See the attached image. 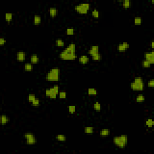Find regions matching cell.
Instances as JSON below:
<instances>
[{
  "mask_svg": "<svg viewBox=\"0 0 154 154\" xmlns=\"http://www.w3.org/2000/svg\"><path fill=\"white\" fill-rule=\"evenodd\" d=\"M31 104H32V105L33 107H37V106L39 105L40 104H41V101H40L39 99H38V98H36L34 99V101H33L31 102Z\"/></svg>",
  "mask_w": 154,
  "mask_h": 154,
  "instance_id": "obj_35",
  "label": "cell"
},
{
  "mask_svg": "<svg viewBox=\"0 0 154 154\" xmlns=\"http://www.w3.org/2000/svg\"><path fill=\"white\" fill-rule=\"evenodd\" d=\"M129 48V44L127 42H123L122 43H120L118 45L117 49L118 51L120 52H125L127 50H128Z\"/></svg>",
  "mask_w": 154,
  "mask_h": 154,
  "instance_id": "obj_8",
  "label": "cell"
},
{
  "mask_svg": "<svg viewBox=\"0 0 154 154\" xmlns=\"http://www.w3.org/2000/svg\"><path fill=\"white\" fill-rule=\"evenodd\" d=\"M59 91L60 90H59V85L54 84L52 87L46 89L45 95L50 99H55L59 94Z\"/></svg>",
  "mask_w": 154,
  "mask_h": 154,
  "instance_id": "obj_5",
  "label": "cell"
},
{
  "mask_svg": "<svg viewBox=\"0 0 154 154\" xmlns=\"http://www.w3.org/2000/svg\"><path fill=\"white\" fill-rule=\"evenodd\" d=\"M130 88L133 91H142L144 89L143 80L141 77H137L131 82Z\"/></svg>",
  "mask_w": 154,
  "mask_h": 154,
  "instance_id": "obj_4",
  "label": "cell"
},
{
  "mask_svg": "<svg viewBox=\"0 0 154 154\" xmlns=\"http://www.w3.org/2000/svg\"><path fill=\"white\" fill-rule=\"evenodd\" d=\"M10 121V119L8 118V116L5 114H2L1 116V123L3 125H6L7 123H8Z\"/></svg>",
  "mask_w": 154,
  "mask_h": 154,
  "instance_id": "obj_17",
  "label": "cell"
},
{
  "mask_svg": "<svg viewBox=\"0 0 154 154\" xmlns=\"http://www.w3.org/2000/svg\"><path fill=\"white\" fill-rule=\"evenodd\" d=\"M90 7V4L89 3H81L78 5H76L74 7L75 12L80 14H87Z\"/></svg>",
  "mask_w": 154,
  "mask_h": 154,
  "instance_id": "obj_6",
  "label": "cell"
},
{
  "mask_svg": "<svg viewBox=\"0 0 154 154\" xmlns=\"http://www.w3.org/2000/svg\"><path fill=\"white\" fill-rule=\"evenodd\" d=\"M33 64L32 63H27L24 64V68L25 71H27V72H31L33 70Z\"/></svg>",
  "mask_w": 154,
  "mask_h": 154,
  "instance_id": "obj_18",
  "label": "cell"
},
{
  "mask_svg": "<svg viewBox=\"0 0 154 154\" xmlns=\"http://www.w3.org/2000/svg\"><path fill=\"white\" fill-rule=\"evenodd\" d=\"M136 102H138V103H141V102H143L144 101H145V97L144 96V95L141 94H138V95L137 96L136 98Z\"/></svg>",
  "mask_w": 154,
  "mask_h": 154,
  "instance_id": "obj_21",
  "label": "cell"
},
{
  "mask_svg": "<svg viewBox=\"0 0 154 154\" xmlns=\"http://www.w3.org/2000/svg\"><path fill=\"white\" fill-rule=\"evenodd\" d=\"M58 95H59V98H60V99H65L66 98L67 94L65 91H60Z\"/></svg>",
  "mask_w": 154,
  "mask_h": 154,
  "instance_id": "obj_36",
  "label": "cell"
},
{
  "mask_svg": "<svg viewBox=\"0 0 154 154\" xmlns=\"http://www.w3.org/2000/svg\"><path fill=\"white\" fill-rule=\"evenodd\" d=\"M55 44L57 47H63L64 45V42L61 39H57L55 41Z\"/></svg>",
  "mask_w": 154,
  "mask_h": 154,
  "instance_id": "obj_32",
  "label": "cell"
},
{
  "mask_svg": "<svg viewBox=\"0 0 154 154\" xmlns=\"http://www.w3.org/2000/svg\"><path fill=\"white\" fill-rule=\"evenodd\" d=\"M60 78V69L59 68H52L46 73L45 79L48 81H58Z\"/></svg>",
  "mask_w": 154,
  "mask_h": 154,
  "instance_id": "obj_2",
  "label": "cell"
},
{
  "mask_svg": "<svg viewBox=\"0 0 154 154\" xmlns=\"http://www.w3.org/2000/svg\"><path fill=\"white\" fill-rule=\"evenodd\" d=\"M148 86L149 87H154V79H151V80H149L148 82Z\"/></svg>",
  "mask_w": 154,
  "mask_h": 154,
  "instance_id": "obj_37",
  "label": "cell"
},
{
  "mask_svg": "<svg viewBox=\"0 0 154 154\" xmlns=\"http://www.w3.org/2000/svg\"><path fill=\"white\" fill-rule=\"evenodd\" d=\"M13 19V14L12 13H6L5 15V21L7 22H10Z\"/></svg>",
  "mask_w": 154,
  "mask_h": 154,
  "instance_id": "obj_27",
  "label": "cell"
},
{
  "mask_svg": "<svg viewBox=\"0 0 154 154\" xmlns=\"http://www.w3.org/2000/svg\"><path fill=\"white\" fill-rule=\"evenodd\" d=\"M154 125V122L152 119L151 118H149L146 120V125L148 128H152L153 126Z\"/></svg>",
  "mask_w": 154,
  "mask_h": 154,
  "instance_id": "obj_24",
  "label": "cell"
},
{
  "mask_svg": "<svg viewBox=\"0 0 154 154\" xmlns=\"http://www.w3.org/2000/svg\"><path fill=\"white\" fill-rule=\"evenodd\" d=\"M131 1L129 0H124L122 2V6L124 9H128L131 6Z\"/></svg>",
  "mask_w": 154,
  "mask_h": 154,
  "instance_id": "obj_20",
  "label": "cell"
},
{
  "mask_svg": "<svg viewBox=\"0 0 154 154\" xmlns=\"http://www.w3.org/2000/svg\"><path fill=\"white\" fill-rule=\"evenodd\" d=\"M57 9L56 7H50L49 9V13H50V16L51 18H55L56 17L57 15Z\"/></svg>",
  "mask_w": 154,
  "mask_h": 154,
  "instance_id": "obj_15",
  "label": "cell"
},
{
  "mask_svg": "<svg viewBox=\"0 0 154 154\" xmlns=\"http://www.w3.org/2000/svg\"><path fill=\"white\" fill-rule=\"evenodd\" d=\"M36 98V97L35 95L33 94V93H30V94H29L28 95V97H27L28 101L31 103L32 101H34Z\"/></svg>",
  "mask_w": 154,
  "mask_h": 154,
  "instance_id": "obj_34",
  "label": "cell"
},
{
  "mask_svg": "<svg viewBox=\"0 0 154 154\" xmlns=\"http://www.w3.org/2000/svg\"><path fill=\"white\" fill-rule=\"evenodd\" d=\"M90 61V58L86 55H80L78 58V61L80 64H87Z\"/></svg>",
  "mask_w": 154,
  "mask_h": 154,
  "instance_id": "obj_12",
  "label": "cell"
},
{
  "mask_svg": "<svg viewBox=\"0 0 154 154\" xmlns=\"http://www.w3.org/2000/svg\"><path fill=\"white\" fill-rule=\"evenodd\" d=\"M24 137L26 140V143L28 145H35L37 143V138L34 134L32 132H25L24 134Z\"/></svg>",
  "mask_w": 154,
  "mask_h": 154,
  "instance_id": "obj_7",
  "label": "cell"
},
{
  "mask_svg": "<svg viewBox=\"0 0 154 154\" xmlns=\"http://www.w3.org/2000/svg\"><path fill=\"white\" fill-rule=\"evenodd\" d=\"M84 131L86 134H92L94 131V128L92 127H86L84 129Z\"/></svg>",
  "mask_w": 154,
  "mask_h": 154,
  "instance_id": "obj_26",
  "label": "cell"
},
{
  "mask_svg": "<svg viewBox=\"0 0 154 154\" xmlns=\"http://www.w3.org/2000/svg\"><path fill=\"white\" fill-rule=\"evenodd\" d=\"M26 59V53L23 51H20L16 53V60L22 62Z\"/></svg>",
  "mask_w": 154,
  "mask_h": 154,
  "instance_id": "obj_10",
  "label": "cell"
},
{
  "mask_svg": "<svg viewBox=\"0 0 154 154\" xmlns=\"http://www.w3.org/2000/svg\"><path fill=\"white\" fill-rule=\"evenodd\" d=\"M145 60H147L151 64L154 63V51H149V52H146L145 54Z\"/></svg>",
  "mask_w": 154,
  "mask_h": 154,
  "instance_id": "obj_9",
  "label": "cell"
},
{
  "mask_svg": "<svg viewBox=\"0 0 154 154\" xmlns=\"http://www.w3.org/2000/svg\"><path fill=\"white\" fill-rule=\"evenodd\" d=\"M110 129L109 128H103L101 129L99 132V135L102 137H108L110 134Z\"/></svg>",
  "mask_w": 154,
  "mask_h": 154,
  "instance_id": "obj_13",
  "label": "cell"
},
{
  "mask_svg": "<svg viewBox=\"0 0 154 154\" xmlns=\"http://www.w3.org/2000/svg\"><path fill=\"white\" fill-rule=\"evenodd\" d=\"M42 22V18L40 15L36 14L34 15V18H33V24L34 25H39L41 24Z\"/></svg>",
  "mask_w": 154,
  "mask_h": 154,
  "instance_id": "obj_16",
  "label": "cell"
},
{
  "mask_svg": "<svg viewBox=\"0 0 154 154\" xmlns=\"http://www.w3.org/2000/svg\"><path fill=\"white\" fill-rule=\"evenodd\" d=\"M99 47L98 45H93L91 46L90 48L88 51V54L90 56L94 55L95 54L99 52Z\"/></svg>",
  "mask_w": 154,
  "mask_h": 154,
  "instance_id": "obj_11",
  "label": "cell"
},
{
  "mask_svg": "<svg viewBox=\"0 0 154 154\" xmlns=\"http://www.w3.org/2000/svg\"><path fill=\"white\" fill-rule=\"evenodd\" d=\"M55 139L59 141H65L66 140V137L63 134H57L55 136Z\"/></svg>",
  "mask_w": 154,
  "mask_h": 154,
  "instance_id": "obj_23",
  "label": "cell"
},
{
  "mask_svg": "<svg viewBox=\"0 0 154 154\" xmlns=\"http://www.w3.org/2000/svg\"><path fill=\"white\" fill-rule=\"evenodd\" d=\"M76 110H77V107L74 105H69V107H68V111H69V113H75L76 112Z\"/></svg>",
  "mask_w": 154,
  "mask_h": 154,
  "instance_id": "obj_31",
  "label": "cell"
},
{
  "mask_svg": "<svg viewBox=\"0 0 154 154\" xmlns=\"http://www.w3.org/2000/svg\"><path fill=\"white\" fill-rule=\"evenodd\" d=\"M91 59H92L93 61H101V60H102V54H101V53H99V52L95 54H94V55H91Z\"/></svg>",
  "mask_w": 154,
  "mask_h": 154,
  "instance_id": "obj_19",
  "label": "cell"
},
{
  "mask_svg": "<svg viewBox=\"0 0 154 154\" xmlns=\"http://www.w3.org/2000/svg\"><path fill=\"white\" fill-rule=\"evenodd\" d=\"M93 109L96 111H100L101 110V104H100V102L96 101V102H95L93 104Z\"/></svg>",
  "mask_w": 154,
  "mask_h": 154,
  "instance_id": "obj_25",
  "label": "cell"
},
{
  "mask_svg": "<svg viewBox=\"0 0 154 154\" xmlns=\"http://www.w3.org/2000/svg\"><path fill=\"white\" fill-rule=\"evenodd\" d=\"M91 15H92V16H93L94 18H98L99 17V11H98L96 9H95L93 10L92 12H91Z\"/></svg>",
  "mask_w": 154,
  "mask_h": 154,
  "instance_id": "obj_33",
  "label": "cell"
},
{
  "mask_svg": "<svg viewBox=\"0 0 154 154\" xmlns=\"http://www.w3.org/2000/svg\"><path fill=\"white\" fill-rule=\"evenodd\" d=\"M113 142L119 148L123 149L128 145V136L124 134L119 136H115L113 138Z\"/></svg>",
  "mask_w": 154,
  "mask_h": 154,
  "instance_id": "obj_3",
  "label": "cell"
},
{
  "mask_svg": "<svg viewBox=\"0 0 154 154\" xmlns=\"http://www.w3.org/2000/svg\"><path fill=\"white\" fill-rule=\"evenodd\" d=\"M59 57L62 60H75L77 59L76 45L71 43L59 54Z\"/></svg>",
  "mask_w": 154,
  "mask_h": 154,
  "instance_id": "obj_1",
  "label": "cell"
},
{
  "mask_svg": "<svg viewBox=\"0 0 154 154\" xmlns=\"http://www.w3.org/2000/svg\"><path fill=\"white\" fill-rule=\"evenodd\" d=\"M39 61V58L36 54H33L30 56V63H32L33 64H37Z\"/></svg>",
  "mask_w": 154,
  "mask_h": 154,
  "instance_id": "obj_14",
  "label": "cell"
},
{
  "mask_svg": "<svg viewBox=\"0 0 154 154\" xmlns=\"http://www.w3.org/2000/svg\"><path fill=\"white\" fill-rule=\"evenodd\" d=\"M75 33V30L73 27H68L66 30V34L68 36H72Z\"/></svg>",
  "mask_w": 154,
  "mask_h": 154,
  "instance_id": "obj_30",
  "label": "cell"
},
{
  "mask_svg": "<svg viewBox=\"0 0 154 154\" xmlns=\"http://www.w3.org/2000/svg\"><path fill=\"white\" fill-rule=\"evenodd\" d=\"M154 0H152V4H154Z\"/></svg>",
  "mask_w": 154,
  "mask_h": 154,
  "instance_id": "obj_40",
  "label": "cell"
},
{
  "mask_svg": "<svg viewBox=\"0 0 154 154\" xmlns=\"http://www.w3.org/2000/svg\"><path fill=\"white\" fill-rule=\"evenodd\" d=\"M87 93L89 95H96L98 94V91L94 88H89L88 89Z\"/></svg>",
  "mask_w": 154,
  "mask_h": 154,
  "instance_id": "obj_22",
  "label": "cell"
},
{
  "mask_svg": "<svg viewBox=\"0 0 154 154\" xmlns=\"http://www.w3.org/2000/svg\"><path fill=\"white\" fill-rule=\"evenodd\" d=\"M154 41H152L151 42V48H152V49H154Z\"/></svg>",
  "mask_w": 154,
  "mask_h": 154,
  "instance_id": "obj_39",
  "label": "cell"
},
{
  "mask_svg": "<svg viewBox=\"0 0 154 154\" xmlns=\"http://www.w3.org/2000/svg\"><path fill=\"white\" fill-rule=\"evenodd\" d=\"M141 66H142L143 68H149L151 66V64L149 63V61L146 60L145 59H144V60H143L142 61H141Z\"/></svg>",
  "mask_w": 154,
  "mask_h": 154,
  "instance_id": "obj_29",
  "label": "cell"
},
{
  "mask_svg": "<svg viewBox=\"0 0 154 154\" xmlns=\"http://www.w3.org/2000/svg\"><path fill=\"white\" fill-rule=\"evenodd\" d=\"M7 41L6 39H5V38L3 37H0V45L1 46H3L6 43Z\"/></svg>",
  "mask_w": 154,
  "mask_h": 154,
  "instance_id": "obj_38",
  "label": "cell"
},
{
  "mask_svg": "<svg viewBox=\"0 0 154 154\" xmlns=\"http://www.w3.org/2000/svg\"><path fill=\"white\" fill-rule=\"evenodd\" d=\"M142 22V19L140 16L135 17L134 19V23L136 25H140Z\"/></svg>",
  "mask_w": 154,
  "mask_h": 154,
  "instance_id": "obj_28",
  "label": "cell"
}]
</instances>
